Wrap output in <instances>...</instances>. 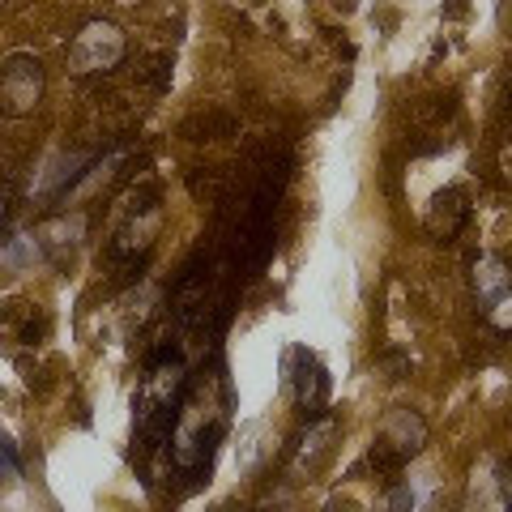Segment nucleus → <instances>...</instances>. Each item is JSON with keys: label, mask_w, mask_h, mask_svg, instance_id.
I'll return each mask as SVG.
<instances>
[{"label": "nucleus", "mask_w": 512, "mask_h": 512, "mask_svg": "<svg viewBox=\"0 0 512 512\" xmlns=\"http://www.w3.org/2000/svg\"><path fill=\"white\" fill-rule=\"evenodd\" d=\"M43 99V64L30 52H13L0 64V111L5 116H30Z\"/></svg>", "instance_id": "obj_1"}, {"label": "nucleus", "mask_w": 512, "mask_h": 512, "mask_svg": "<svg viewBox=\"0 0 512 512\" xmlns=\"http://www.w3.org/2000/svg\"><path fill=\"white\" fill-rule=\"evenodd\" d=\"M124 47H128L124 35L111 22H90L69 47V64H73V73H82V77L111 73L124 60Z\"/></svg>", "instance_id": "obj_2"}, {"label": "nucleus", "mask_w": 512, "mask_h": 512, "mask_svg": "<svg viewBox=\"0 0 512 512\" xmlns=\"http://www.w3.org/2000/svg\"><path fill=\"white\" fill-rule=\"evenodd\" d=\"M423 440H427V427H423L419 414L397 410V414H389V419H384L380 440H376V453H372V457H380L384 466H402L406 457L419 453Z\"/></svg>", "instance_id": "obj_3"}, {"label": "nucleus", "mask_w": 512, "mask_h": 512, "mask_svg": "<svg viewBox=\"0 0 512 512\" xmlns=\"http://www.w3.org/2000/svg\"><path fill=\"white\" fill-rule=\"evenodd\" d=\"M474 286H478V295L487 299V316H491L500 329H508V325H512V278H508L504 261H495V256L478 261Z\"/></svg>", "instance_id": "obj_4"}, {"label": "nucleus", "mask_w": 512, "mask_h": 512, "mask_svg": "<svg viewBox=\"0 0 512 512\" xmlns=\"http://www.w3.org/2000/svg\"><path fill=\"white\" fill-rule=\"evenodd\" d=\"M0 470L5 474H22V457H18V448H13V440L0 431Z\"/></svg>", "instance_id": "obj_5"}, {"label": "nucleus", "mask_w": 512, "mask_h": 512, "mask_svg": "<svg viewBox=\"0 0 512 512\" xmlns=\"http://www.w3.org/2000/svg\"><path fill=\"white\" fill-rule=\"evenodd\" d=\"M0 218H5V201H0Z\"/></svg>", "instance_id": "obj_6"}]
</instances>
